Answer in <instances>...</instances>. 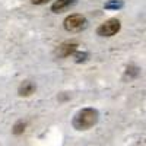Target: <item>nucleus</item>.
Here are the masks:
<instances>
[{
	"instance_id": "1",
	"label": "nucleus",
	"mask_w": 146,
	"mask_h": 146,
	"mask_svg": "<svg viewBox=\"0 0 146 146\" xmlns=\"http://www.w3.org/2000/svg\"><path fill=\"white\" fill-rule=\"evenodd\" d=\"M98 118H100V113L95 108L88 107V108H82L80 111L75 114L72 124L76 130L83 131V130H89L91 127H94L98 123Z\"/></svg>"
},
{
	"instance_id": "2",
	"label": "nucleus",
	"mask_w": 146,
	"mask_h": 146,
	"mask_svg": "<svg viewBox=\"0 0 146 146\" xmlns=\"http://www.w3.org/2000/svg\"><path fill=\"white\" fill-rule=\"evenodd\" d=\"M120 29H121V22L117 18H111V19H107L105 22H102L96 28V34L100 36H113Z\"/></svg>"
},
{
	"instance_id": "3",
	"label": "nucleus",
	"mask_w": 146,
	"mask_h": 146,
	"mask_svg": "<svg viewBox=\"0 0 146 146\" xmlns=\"http://www.w3.org/2000/svg\"><path fill=\"white\" fill-rule=\"evenodd\" d=\"M63 27L69 32H78V31H80L86 27V18L80 13H73V15H70L64 19Z\"/></svg>"
},
{
	"instance_id": "4",
	"label": "nucleus",
	"mask_w": 146,
	"mask_h": 146,
	"mask_svg": "<svg viewBox=\"0 0 146 146\" xmlns=\"http://www.w3.org/2000/svg\"><path fill=\"white\" fill-rule=\"evenodd\" d=\"M78 47H79V44L75 42V41H66V42L60 44V45L56 48L54 54H56L58 58H64V57L72 56L75 51H78Z\"/></svg>"
},
{
	"instance_id": "5",
	"label": "nucleus",
	"mask_w": 146,
	"mask_h": 146,
	"mask_svg": "<svg viewBox=\"0 0 146 146\" xmlns=\"http://www.w3.org/2000/svg\"><path fill=\"white\" fill-rule=\"evenodd\" d=\"M36 91V85L31 80H23L21 85H19V88H18V94L19 96H31L34 92Z\"/></svg>"
},
{
	"instance_id": "6",
	"label": "nucleus",
	"mask_w": 146,
	"mask_h": 146,
	"mask_svg": "<svg viewBox=\"0 0 146 146\" xmlns=\"http://www.w3.org/2000/svg\"><path fill=\"white\" fill-rule=\"evenodd\" d=\"M75 3H76V0H56V2L51 5V12L53 13H62V12L67 10Z\"/></svg>"
},
{
	"instance_id": "7",
	"label": "nucleus",
	"mask_w": 146,
	"mask_h": 146,
	"mask_svg": "<svg viewBox=\"0 0 146 146\" xmlns=\"http://www.w3.org/2000/svg\"><path fill=\"white\" fill-rule=\"evenodd\" d=\"M25 127H27V123L25 121H16V123L13 124V127H12V133L13 135H16V136H19V135H22L23 131H25Z\"/></svg>"
},
{
	"instance_id": "8",
	"label": "nucleus",
	"mask_w": 146,
	"mask_h": 146,
	"mask_svg": "<svg viewBox=\"0 0 146 146\" xmlns=\"http://www.w3.org/2000/svg\"><path fill=\"white\" fill-rule=\"evenodd\" d=\"M124 6V3L121 2V0H111V2H108V3H105V9L107 10H117V9H121Z\"/></svg>"
},
{
	"instance_id": "9",
	"label": "nucleus",
	"mask_w": 146,
	"mask_h": 146,
	"mask_svg": "<svg viewBox=\"0 0 146 146\" xmlns=\"http://www.w3.org/2000/svg\"><path fill=\"white\" fill-rule=\"evenodd\" d=\"M73 57H75V62L76 63H82V62H86L89 54L86 51H82V53L80 51H75V53H73Z\"/></svg>"
},
{
	"instance_id": "10",
	"label": "nucleus",
	"mask_w": 146,
	"mask_h": 146,
	"mask_svg": "<svg viewBox=\"0 0 146 146\" xmlns=\"http://www.w3.org/2000/svg\"><path fill=\"white\" fill-rule=\"evenodd\" d=\"M126 75H127L129 78H136V76L139 75V69L135 67V66H130V67H127V70H126Z\"/></svg>"
},
{
	"instance_id": "11",
	"label": "nucleus",
	"mask_w": 146,
	"mask_h": 146,
	"mask_svg": "<svg viewBox=\"0 0 146 146\" xmlns=\"http://www.w3.org/2000/svg\"><path fill=\"white\" fill-rule=\"evenodd\" d=\"M47 2H50V0H31V3H34V5H44Z\"/></svg>"
}]
</instances>
